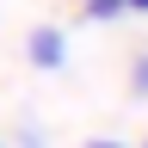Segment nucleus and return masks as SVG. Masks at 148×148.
Wrapping results in <instances>:
<instances>
[{
  "mask_svg": "<svg viewBox=\"0 0 148 148\" xmlns=\"http://www.w3.org/2000/svg\"><path fill=\"white\" fill-rule=\"evenodd\" d=\"M25 62L31 68H43V74H56L68 62V31H56V25H37L31 37H25Z\"/></svg>",
  "mask_w": 148,
  "mask_h": 148,
  "instance_id": "nucleus-1",
  "label": "nucleus"
},
{
  "mask_svg": "<svg viewBox=\"0 0 148 148\" xmlns=\"http://www.w3.org/2000/svg\"><path fill=\"white\" fill-rule=\"evenodd\" d=\"M80 12H86V18H123L130 0H80Z\"/></svg>",
  "mask_w": 148,
  "mask_h": 148,
  "instance_id": "nucleus-2",
  "label": "nucleus"
},
{
  "mask_svg": "<svg viewBox=\"0 0 148 148\" xmlns=\"http://www.w3.org/2000/svg\"><path fill=\"white\" fill-rule=\"evenodd\" d=\"M130 92H136V99H148V49L130 62Z\"/></svg>",
  "mask_w": 148,
  "mask_h": 148,
  "instance_id": "nucleus-3",
  "label": "nucleus"
},
{
  "mask_svg": "<svg viewBox=\"0 0 148 148\" xmlns=\"http://www.w3.org/2000/svg\"><path fill=\"white\" fill-rule=\"evenodd\" d=\"M130 12H148V0H130Z\"/></svg>",
  "mask_w": 148,
  "mask_h": 148,
  "instance_id": "nucleus-4",
  "label": "nucleus"
},
{
  "mask_svg": "<svg viewBox=\"0 0 148 148\" xmlns=\"http://www.w3.org/2000/svg\"><path fill=\"white\" fill-rule=\"evenodd\" d=\"M92 148H123V142H92Z\"/></svg>",
  "mask_w": 148,
  "mask_h": 148,
  "instance_id": "nucleus-5",
  "label": "nucleus"
}]
</instances>
